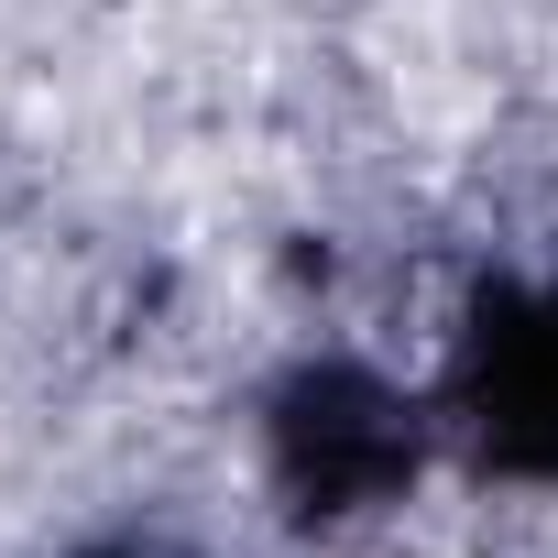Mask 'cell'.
Returning <instances> with one entry per match:
<instances>
[{
  "instance_id": "6da1fadb",
  "label": "cell",
  "mask_w": 558,
  "mask_h": 558,
  "mask_svg": "<svg viewBox=\"0 0 558 558\" xmlns=\"http://www.w3.org/2000/svg\"><path fill=\"white\" fill-rule=\"evenodd\" d=\"M416 471V405L362 373V362H307L274 395V482L307 514H362L384 493H405Z\"/></svg>"
},
{
  "instance_id": "7a4b0ae2",
  "label": "cell",
  "mask_w": 558,
  "mask_h": 558,
  "mask_svg": "<svg viewBox=\"0 0 558 558\" xmlns=\"http://www.w3.org/2000/svg\"><path fill=\"white\" fill-rule=\"evenodd\" d=\"M460 416H471L482 460H504L525 482H558V286L547 296H514V307H493L471 329Z\"/></svg>"
}]
</instances>
